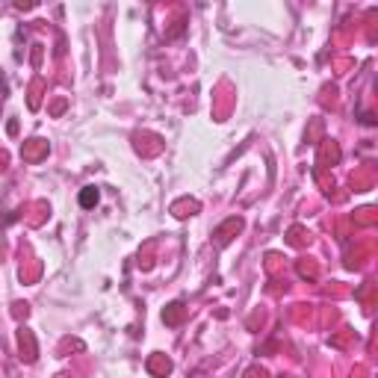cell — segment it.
<instances>
[{"label":"cell","instance_id":"6da1fadb","mask_svg":"<svg viewBox=\"0 0 378 378\" xmlns=\"http://www.w3.org/2000/svg\"><path fill=\"white\" fill-rule=\"evenodd\" d=\"M80 204H83V207H95V204H98V189H92V186H89V189H83Z\"/></svg>","mask_w":378,"mask_h":378}]
</instances>
